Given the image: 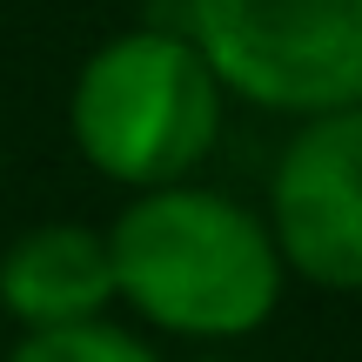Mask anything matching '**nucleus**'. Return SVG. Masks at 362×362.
I'll return each mask as SVG.
<instances>
[{"instance_id": "f257e3e1", "label": "nucleus", "mask_w": 362, "mask_h": 362, "mask_svg": "<svg viewBox=\"0 0 362 362\" xmlns=\"http://www.w3.org/2000/svg\"><path fill=\"white\" fill-rule=\"evenodd\" d=\"M101 235L115 262V309L148 342L168 336L181 349H235L262 336L288 296L262 208L208 175L128 194Z\"/></svg>"}, {"instance_id": "f03ea898", "label": "nucleus", "mask_w": 362, "mask_h": 362, "mask_svg": "<svg viewBox=\"0 0 362 362\" xmlns=\"http://www.w3.org/2000/svg\"><path fill=\"white\" fill-rule=\"evenodd\" d=\"M228 134V94L175 21L115 27L67 81V141L121 194L202 181Z\"/></svg>"}, {"instance_id": "7ed1b4c3", "label": "nucleus", "mask_w": 362, "mask_h": 362, "mask_svg": "<svg viewBox=\"0 0 362 362\" xmlns=\"http://www.w3.org/2000/svg\"><path fill=\"white\" fill-rule=\"evenodd\" d=\"M228 107L315 121L362 101V0H175Z\"/></svg>"}, {"instance_id": "20e7f679", "label": "nucleus", "mask_w": 362, "mask_h": 362, "mask_svg": "<svg viewBox=\"0 0 362 362\" xmlns=\"http://www.w3.org/2000/svg\"><path fill=\"white\" fill-rule=\"evenodd\" d=\"M255 208L275 235L288 288L362 296V101L296 121Z\"/></svg>"}, {"instance_id": "39448f33", "label": "nucleus", "mask_w": 362, "mask_h": 362, "mask_svg": "<svg viewBox=\"0 0 362 362\" xmlns=\"http://www.w3.org/2000/svg\"><path fill=\"white\" fill-rule=\"evenodd\" d=\"M0 315L13 336L115 315V262L94 221H34L0 248Z\"/></svg>"}, {"instance_id": "423d86ee", "label": "nucleus", "mask_w": 362, "mask_h": 362, "mask_svg": "<svg viewBox=\"0 0 362 362\" xmlns=\"http://www.w3.org/2000/svg\"><path fill=\"white\" fill-rule=\"evenodd\" d=\"M0 362H168L141 329H128L121 315L81 329H40V336H13Z\"/></svg>"}, {"instance_id": "0eeeda50", "label": "nucleus", "mask_w": 362, "mask_h": 362, "mask_svg": "<svg viewBox=\"0 0 362 362\" xmlns=\"http://www.w3.org/2000/svg\"><path fill=\"white\" fill-rule=\"evenodd\" d=\"M181 362H235L228 349H194V356H181Z\"/></svg>"}]
</instances>
